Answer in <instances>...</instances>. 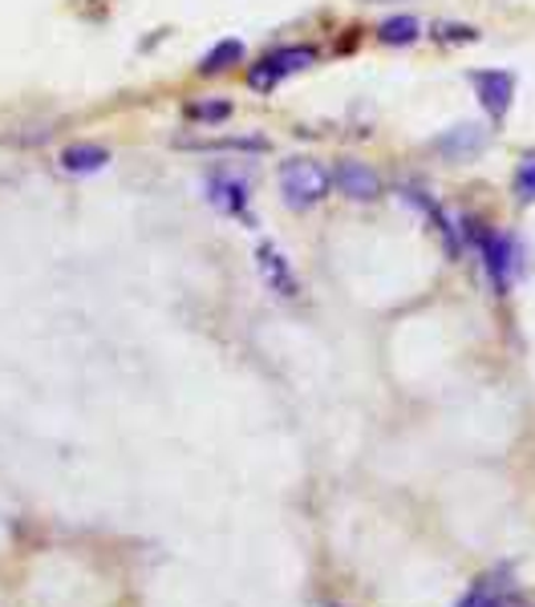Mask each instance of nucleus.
<instances>
[{
  "label": "nucleus",
  "mask_w": 535,
  "mask_h": 607,
  "mask_svg": "<svg viewBox=\"0 0 535 607\" xmlns=\"http://www.w3.org/2000/svg\"><path fill=\"white\" fill-rule=\"evenodd\" d=\"M329 187H333V175L317 158H288V163H280V195H285V203L292 210L317 207L329 195Z\"/></svg>",
  "instance_id": "nucleus-1"
},
{
  "label": "nucleus",
  "mask_w": 535,
  "mask_h": 607,
  "mask_svg": "<svg viewBox=\"0 0 535 607\" xmlns=\"http://www.w3.org/2000/svg\"><path fill=\"white\" fill-rule=\"evenodd\" d=\"M466 239L479 247V256H483V268H487L491 288H495L500 296H507V288H512V280H515V264H519V251H515V244L507 239V235L487 232L483 223H466Z\"/></svg>",
  "instance_id": "nucleus-2"
},
{
  "label": "nucleus",
  "mask_w": 535,
  "mask_h": 607,
  "mask_svg": "<svg viewBox=\"0 0 535 607\" xmlns=\"http://www.w3.org/2000/svg\"><path fill=\"white\" fill-rule=\"evenodd\" d=\"M312 61H317V53H312L309 45H288V49H276V53H268V58L260 61V65H251L248 85H251V90H260V94H268V90H276V85L285 82L288 73L309 70Z\"/></svg>",
  "instance_id": "nucleus-3"
},
{
  "label": "nucleus",
  "mask_w": 535,
  "mask_h": 607,
  "mask_svg": "<svg viewBox=\"0 0 535 607\" xmlns=\"http://www.w3.org/2000/svg\"><path fill=\"white\" fill-rule=\"evenodd\" d=\"M471 85H475L479 102L487 110L495 122L512 114V102H515V78L507 70H479L471 73Z\"/></svg>",
  "instance_id": "nucleus-4"
},
{
  "label": "nucleus",
  "mask_w": 535,
  "mask_h": 607,
  "mask_svg": "<svg viewBox=\"0 0 535 607\" xmlns=\"http://www.w3.org/2000/svg\"><path fill=\"white\" fill-rule=\"evenodd\" d=\"M434 151L446 163H471V158H479V154L487 151V130L479 126V122H459V126L442 130L439 138H434Z\"/></svg>",
  "instance_id": "nucleus-5"
},
{
  "label": "nucleus",
  "mask_w": 535,
  "mask_h": 607,
  "mask_svg": "<svg viewBox=\"0 0 535 607\" xmlns=\"http://www.w3.org/2000/svg\"><path fill=\"white\" fill-rule=\"evenodd\" d=\"M333 183L341 195H349L353 203H369L381 195V178L378 171L369 163H357V158H346V163H337L333 171Z\"/></svg>",
  "instance_id": "nucleus-6"
},
{
  "label": "nucleus",
  "mask_w": 535,
  "mask_h": 607,
  "mask_svg": "<svg viewBox=\"0 0 535 607\" xmlns=\"http://www.w3.org/2000/svg\"><path fill=\"white\" fill-rule=\"evenodd\" d=\"M256 264H260V276H264V284H268L272 292L297 296V276H292V268H288V259L280 256V247L260 244V251H256Z\"/></svg>",
  "instance_id": "nucleus-7"
},
{
  "label": "nucleus",
  "mask_w": 535,
  "mask_h": 607,
  "mask_svg": "<svg viewBox=\"0 0 535 607\" xmlns=\"http://www.w3.org/2000/svg\"><path fill=\"white\" fill-rule=\"evenodd\" d=\"M106 163H110V151L97 146V142H78V146H65V151H61V171H65V175H97Z\"/></svg>",
  "instance_id": "nucleus-8"
},
{
  "label": "nucleus",
  "mask_w": 535,
  "mask_h": 607,
  "mask_svg": "<svg viewBox=\"0 0 535 607\" xmlns=\"http://www.w3.org/2000/svg\"><path fill=\"white\" fill-rule=\"evenodd\" d=\"M507 567H500V572H487L483 579H475L471 584V591H466L463 599L454 607H500V599H503V591H507Z\"/></svg>",
  "instance_id": "nucleus-9"
},
{
  "label": "nucleus",
  "mask_w": 535,
  "mask_h": 607,
  "mask_svg": "<svg viewBox=\"0 0 535 607\" xmlns=\"http://www.w3.org/2000/svg\"><path fill=\"white\" fill-rule=\"evenodd\" d=\"M207 199H212L219 210H227V215H244V207H248V187L232 175H212V183H207Z\"/></svg>",
  "instance_id": "nucleus-10"
},
{
  "label": "nucleus",
  "mask_w": 535,
  "mask_h": 607,
  "mask_svg": "<svg viewBox=\"0 0 535 607\" xmlns=\"http://www.w3.org/2000/svg\"><path fill=\"white\" fill-rule=\"evenodd\" d=\"M178 146H187V151H236V154L268 151L264 138H178Z\"/></svg>",
  "instance_id": "nucleus-11"
},
{
  "label": "nucleus",
  "mask_w": 535,
  "mask_h": 607,
  "mask_svg": "<svg viewBox=\"0 0 535 607\" xmlns=\"http://www.w3.org/2000/svg\"><path fill=\"white\" fill-rule=\"evenodd\" d=\"M402 195L410 203H414V207L422 210V215H426V219L434 223V227H439V235L446 239V256H459V239H454V227L446 223V215H442V210L434 207V203H430L426 195H422V191H402Z\"/></svg>",
  "instance_id": "nucleus-12"
},
{
  "label": "nucleus",
  "mask_w": 535,
  "mask_h": 607,
  "mask_svg": "<svg viewBox=\"0 0 535 607\" xmlns=\"http://www.w3.org/2000/svg\"><path fill=\"white\" fill-rule=\"evenodd\" d=\"M418 33H422V24H418L414 17H390V21L378 24L381 45H414Z\"/></svg>",
  "instance_id": "nucleus-13"
},
{
  "label": "nucleus",
  "mask_w": 535,
  "mask_h": 607,
  "mask_svg": "<svg viewBox=\"0 0 535 607\" xmlns=\"http://www.w3.org/2000/svg\"><path fill=\"white\" fill-rule=\"evenodd\" d=\"M244 61V41H236V37H227V41H219V45L203 58V65L199 70L203 73H224V70H232V65H239Z\"/></svg>",
  "instance_id": "nucleus-14"
},
{
  "label": "nucleus",
  "mask_w": 535,
  "mask_h": 607,
  "mask_svg": "<svg viewBox=\"0 0 535 607\" xmlns=\"http://www.w3.org/2000/svg\"><path fill=\"white\" fill-rule=\"evenodd\" d=\"M512 187H515V199L519 203H535V154H527L524 163H519Z\"/></svg>",
  "instance_id": "nucleus-15"
},
{
  "label": "nucleus",
  "mask_w": 535,
  "mask_h": 607,
  "mask_svg": "<svg viewBox=\"0 0 535 607\" xmlns=\"http://www.w3.org/2000/svg\"><path fill=\"white\" fill-rule=\"evenodd\" d=\"M232 114V105L227 102H203V105H191V117H199V122H224Z\"/></svg>",
  "instance_id": "nucleus-16"
},
{
  "label": "nucleus",
  "mask_w": 535,
  "mask_h": 607,
  "mask_svg": "<svg viewBox=\"0 0 535 607\" xmlns=\"http://www.w3.org/2000/svg\"><path fill=\"white\" fill-rule=\"evenodd\" d=\"M439 37H442V41H475L479 33L471 29V24H466V29H463V24H442Z\"/></svg>",
  "instance_id": "nucleus-17"
}]
</instances>
